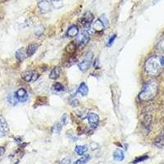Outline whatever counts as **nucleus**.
I'll list each match as a JSON object with an SVG mask.
<instances>
[{
    "mask_svg": "<svg viewBox=\"0 0 164 164\" xmlns=\"http://www.w3.org/2000/svg\"><path fill=\"white\" fill-rule=\"evenodd\" d=\"M92 55H93L92 53H88V54L85 56V59H84L83 61L78 64V67H79V68H80V70H81V71L85 72L86 71H88V69L90 68V64H91Z\"/></svg>",
    "mask_w": 164,
    "mask_h": 164,
    "instance_id": "4",
    "label": "nucleus"
},
{
    "mask_svg": "<svg viewBox=\"0 0 164 164\" xmlns=\"http://www.w3.org/2000/svg\"><path fill=\"white\" fill-rule=\"evenodd\" d=\"M71 158H66L64 159H62L59 162L58 164H71Z\"/></svg>",
    "mask_w": 164,
    "mask_h": 164,
    "instance_id": "30",
    "label": "nucleus"
},
{
    "mask_svg": "<svg viewBox=\"0 0 164 164\" xmlns=\"http://www.w3.org/2000/svg\"><path fill=\"white\" fill-rule=\"evenodd\" d=\"M116 38H117V34H112L111 37L109 38V41H108V44H107V46H112V43H113V42L115 41V40H116Z\"/></svg>",
    "mask_w": 164,
    "mask_h": 164,
    "instance_id": "29",
    "label": "nucleus"
},
{
    "mask_svg": "<svg viewBox=\"0 0 164 164\" xmlns=\"http://www.w3.org/2000/svg\"><path fill=\"white\" fill-rule=\"evenodd\" d=\"M52 90L54 92H62V91H64V86L61 83L57 82L52 86Z\"/></svg>",
    "mask_w": 164,
    "mask_h": 164,
    "instance_id": "24",
    "label": "nucleus"
},
{
    "mask_svg": "<svg viewBox=\"0 0 164 164\" xmlns=\"http://www.w3.org/2000/svg\"><path fill=\"white\" fill-rule=\"evenodd\" d=\"M61 128H62V126L60 124H57V126L53 128V132L54 133H58L59 131L61 130Z\"/></svg>",
    "mask_w": 164,
    "mask_h": 164,
    "instance_id": "32",
    "label": "nucleus"
},
{
    "mask_svg": "<svg viewBox=\"0 0 164 164\" xmlns=\"http://www.w3.org/2000/svg\"><path fill=\"white\" fill-rule=\"evenodd\" d=\"M60 73H61V68H60L59 67H54V68L52 70V71L50 72L49 78L51 80H57V79L59 77Z\"/></svg>",
    "mask_w": 164,
    "mask_h": 164,
    "instance_id": "16",
    "label": "nucleus"
},
{
    "mask_svg": "<svg viewBox=\"0 0 164 164\" xmlns=\"http://www.w3.org/2000/svg\"><path fill=\"white\" fill-rule=\"evenodd\" d=\"M159 61H160V63H161V65L163 66V67H164V57H162V58H160Z\"/></svg>",
    "mask_w": 164,
    "mask_h": 164,
    "instance_id": "35",
    "label": "nucleus"
},
{
    "mask_svg": "<svg viewBox=\"0 0 164 164\" xmlns=\"http://www.w3.org/2000/svg\"><path fill=\"white\" fill-rule=\"evenodd\" d=\"M147 158H148V157H147V156H144V157H139V158H136V159L134 160L133 163H139V162H142V161H144V160L147 159Z\"/></svg>",
    "mask_w": 164,
    "mask_h": 164,
    "instance_id": "31",
    "label": "nucleus"
},
{
    "mask_svg": "<svg viewBox=\"0 0 164 164\" xmlns=\"http://www.w3.org/2000/svg\"><path fill=\"white\" fill-rule=\"evenodd\" d=\"M125 158V154L122 150L117 149L113 152V159L117 162H121Z\"/></svg>",
    "mask_w": 164,
    "mask_h": 164,
    "instance_id": "12",
    "label": "nucleus"
},
{
    "mask_svg": "<svg viewBox=\"0 0 164 164\" xmlns=\"http://www.w3.org/2000/svg\"><path fill=\"white\" fill-rule=\"evenodd\" d=\"M78 33H79V29H78L77 25H72L68 28L67 32V35L69 37H75L77 35Z\"/></svg>",
    "mask_w": 164,
    "mask_h": 164,
    "instance_id": "13",
    "label": "nucleus"
},
{
    "mask_svg": "<svg viewBox=\"0 0 164 164\" xmlns=\"http://www.w3.org/2000/svg\"><path fill=\"white\" fill-rule=\"evenodd\" d=\"M71 105L73 106V107H76V106L79 105V103H78L77 99H74L73 101H71Z\"/></svg>",
    "mask_w": 164,
    "mask_h": 164,
    "instance_id": "33",
    "label": "nucleus"
},
{
    "mask_svg": "<svg viewBox=\"0 0 164 164\" xmlns=\"http://www.w3.org/2000/svg\"><path fill=\"white\" fill-rule=\"evenodd\" d=\"M89 40H90V34L86 30H85L78 35L77 39H76V43H77L76 45L81 47V48L85 47L89 42Z\"/></svg>",
    "mask_w": 164,
    "mask_h": 164,
    "instance_id": "3",
    "label": "nucleus"
},
{
    "mask_svg": "<svg viewBox=\"0 0 164 164\" xmlns=\"http://www.w3.org/2000/svg\"><path fill=\"white\" fill-rule=\"evenodd\" d=\"M158 90V83L156 81H149L144 85L139 98L141 101H150L157 95Z\"/></svg>",
    "mask_w": 164,
    "mask_h": 164,
    "instance_id": "1",
    "label": "nucleus"
},
{
    "mask_svg": "<svg viewBox=\"0 0 164 164\" xmlns=\"http://www.w3.org/2000/svg\"><path fill=\"white\" fill-rule=\"evenodd\" d=\"M99 20L101 21V22H103V25H104V27H108L109 26V21H108V19H107V17H106L104 15H102L100 17H99Z\"/></svg>",
    "mask_w": 164,
    "mask_h": 164,
    "instance_id": "27",
    "label": "nucleus"
},
{
    "mask_svg": "<svg viewBox=\"0 0 164 164\" xmlns=\"http://www.w3.org/2000/svg\"><path fill=\"white\" fill-rule=\"evenodd\" d=\"M88 121H89V124L90 126L93 129L96 128L98 127L99 122V118L98 115L96 113H94V112H90L88 114Z\"/></svg>",
    "mask_w": 164,
    "mask_h": 164,
    "instance_id": "8",
    "label": "nucleus"
},
{
    "mask_svg": "<svg viewBox=\"0 0 164 164\" xmlns=\"http://www.w3.org/2000/svg\"><path fill=\"white\" fill-rule=\"evenodd\" d=\"M157 49H158V51L164 53V39H163V40H162L158 43Z\"/></svg>",
    "mask_w": 164,
    "mask_h": 164,
    "instance_id": "28",
    "label": "nucleus"
},
{
    "mask_svg": "<svg viewBox=\"0 0 164 164\" xmlns=\"http://www.w3.org/2000/svg\"><path fill=\"white\" fill-rule=\"evenodd\" d=\"M8 133V126L5 118L0 115V137L5 136Z\"/></svg>",
    "mask_w": 164,
    "mask_h": 164,
    "instance_id": "6",
    "label": "nucleus"
},
{
    "mask_svg": "<svg viewBox=\"0 0 164 164\" xmlns=\"http://www.w3.org/2000/svg\"><path fill=\"white\" fill-rule=\"evenodd\" d=\"M87 147L85 145H77L75 148V152L78 155H84L85 153L87 151Z\"/></svg>",
    "mask_w": 164,
    "mask_h": 164,
    "instance_id": "21",
    "label": "nucleus"
},
{
    "mask_svg": "<svg viewBox=\"0 0 164 164\" xmlns=\"http://www.w3.org/2000/svg\"><path fill=\"white\" fill-rule=\"evenodd\" d=\"M154 145L158 148L164 149V130L154 139Z\"/></svg>",
    "mask_w": 164,
    "mask_h": 164,
    "instance_id": "10",
    "label": "nucleus"
},
{
    "mask_svg": "<svg viewBox=\"0 0 164 164\" xmlns=\"http://www.w3.org/2000/svg\"><path fill=\"white\" fill-rule=\"evenodd\" d=\"M26 57H27L26 51H25V49H23V48L17 50L16 53V58L18 59L20 62H22L23 60H25Z\"/></svg>",
    "mask_w": 164,
    "mask_h": 164,
    "instance_id": "15",
    "label": "nucleus"
},
{
    "mask_svg": "<svg viewBox=\"0 0 164 164\" xmlns=\"http://www.w3.org/2000/svg\"><path fill=\"white\" fill-rule=\"evenodd\" d=\"M145 68L148 74L156 76L160 74L162 71V65L159 59L157 57L153 56L146 61Z\"/></svg>",
    "mask_w": 164,
    "mask_h": 164,
    "instance_id": "2",
    "label": "nucleus"
},
{
    "mask_svg": "<svg viewBox=\"0 0 164 164\" xmlns=\"http://www.w3.org/2000/svg\"><path fill=\"white\" fill-rule=\"evenodd\" d=\"M15 96L17 101L21 103H24L28 99V94L26 90L23 88H20L15 93Z\"/></svg>",
    "mask_w": 164,
    "mask_h": 164,
    "instance_id": "7",
    "label": "nucleus"
},
{
    "mask_svg": "<svg viewBox=\"0 0 164 164\" xmlns=\"http://www.w3.org/2000/svg\"><path fill=\"white\" fill-rule=\"evenodd\" d=\"M76 48H77V45H76V43H73V42H71L69 44L67 45L66 47V52L67 53H70V54H72V53H74L76 51Z\"/></svg>",
    "mask_w": 164,
    "mask_h": 164,
    "instance_id": "19",
    "label": "nucleus"
},
{
    "mask_svg": "<svg viewBox=\"0 0 164 164\" xmlns=\"http://www.w3.org/2000/svg\"><path fill=\"white\" fill-rule=\"evenodd\" d=\"M38 44L37 43H31L28 46L27 49H26V54H27V57H31L33 56L35 53V52L37 51L38 49Z\"/></svg>",
    "mask_w": 164,
    "mask_h": 164,
    "instance_id": "14",
    "label": "nucleus"
},
{
    "mask_svg": "<svg viewBox=\"0 0 164 164\" xmlns=\"http://www.w3.org/2000/svg\"><path fill=\"white\" fill-rule=\"evenodd\" d=\"M43 31H44V28H43V25H38L35 27V30H34V34L36 36H41L43 34Z\"/></svg>",
    "mask_w": 164,
    "mask_h": 164,
    "instance_id": "26",
    "label": "nucleus"
},
{
    "mask_svg": "<svg viewBox=\"0 0 164 164\" xmlns=\"http://www.w3.org/2000/svg\"><path fill=\"white\" fill-rule=\"evenodd\" d=\"M4 153H5V149L3 147H0V157L3 156L4 154Z\"/></svg>",
    "mask_w": 164,
    "mask_h": 164,
    "instance_id": "34",
    "label": "nucleus"
},
{
    "mask_svg": "<svg viewBox=\"0 0 164 164\" xmlns=\"http://www.w3.org/2000/svg\"><path fill=\"white\" fill-rule=\"evenodd\" d=\"M90 160V156L89 154H84L81 158L75 162L73 164H85Z\"/></svg>",
    "mask_w": 164,
    "mask_h": 164,
    "instance_id": "20",
    "label": "nucleus"
},
{
    "mask_svg": "<svg viewBox=\"0 0 164 164\" xmlns=\"http://www.w3.org/2000/svg\"><path fill=\"white\" fill-rule=\"evenodd\" d=\"M78 93L81 94L82 96H86L88 94L89 89H88V86H87V85L85 82H82L80 85V86L78 88Z\"/></svg>",
    "mask_w": 164,
    "mask_h": 164,
    "instance_id": "17",
    "label": "nucleus"
},
{
    "mask_svg": "<svg viewBox=\"0 0 164 164\" xmlns=\"http://www.w3.org/2000/svg\"><path fill=\"white\" fill-rule=\"evenodd\" d=\"M38 7L40 10L41 13H45L49 12L50 8H51V3L48 1V0H42L38 3Z\"/></svg>",
    "mask_w": 164,
    "mask_h": 164,
    "instance_id": "9",
    "label": "nucleus"
},
{
    "mask_svg": "<svg viewBox=\"0 0 164 164\" xmlns=\"http://www.w3.org/2000/svg\"><path fill=\"white\" fill-rule=\"evenodd\" d=\"M93 28L94 31L99 32V31H103V29L105 27H104V25L103 24V22L99 19H98V20H96L95 22H94Z\"/></svg>",
    "mask_w": 164,
    "mask_h": 164,
    "instance_id": "18",
    "label": "nucleus"
},
{
    "mask_svg": "<svg viewBox=\"0 0 164 164\" xmlns=\"http://www.w3.org/2000/svg\"><path fill=\"white\" fill-rule=\"evenodd\" d=\"M22 79L25 81L31 83L32 81H35L39 78V75L33 71H26L22 74Z\"/></svg>",
    "mask_w": 164,
    "mask_h": 164,
    "instance_id": "5",
    "label": "nucleus"
},
{
    "mask_svg": "<svg viewBox=\"0 0 164 164\" xmlns=\"http://www.w3.org/2000/svg\"><path fill=\"white\" fill-rule=\"evenodd\" d=\"M51 4L53 5V7L56 9H59L63 6V1L62 0H52Z\"/></svg>",
    "mask_w": 164,
    "mask_h": 164,
    "instance_id": "25",
    "label": "nucleus"
},
{
    "mask_svg": "<svg viewBox=\"0 0 164 164\" xmlns=\"http://www.w3.org/2000/svg\"><path fill=\"white\" fill-rule=\"evenodd\" d=\"M7 102H8L9 104L13 106H15L17 103L18 101H17V99L16 98L15 94H11L7 96Z\"/></svg>",
    "mask_w": 164,
    "mask_h": 164,
    "instance_id": "23",
    "label": "nucleus"
},
{
    "mask_svg": "<svg viewBox=\"0 0 164 164\" xmlns=\"http://www.w3.org/2000/svg\"><path fill=\"white\" fill-rule=\"evenodd\" d=\"M150 124H151V116L149 114L145 115L144 119H143V125H144V127H145L146 129H149V127H150Z\"/></svg>",
    "mask_w": 164,
    "mask_h": 164,
    "instance_id": "22",
    "label": "nucleus"
},
{
    "mask_svg": "<svg viewBox=\"0 0 164 164\" xmlns=\"http://www.w3.org/2000/svg\"><path fill=\"white\" fill-rule=\"evenodd\" d=\"M82 24L85 25H90V23L93 22L94 20V16L90 12H86L82 16Z\"/></svg>",
    "mask_w": 164,
    "mask_h": 164,
    "instance_id": "11",
    "label": "nucleus"
},
{
    "mask_svg": "<svg viewBox=\"0 0 164 164\" xmlns=\"http://www.w3.org/2000/svg\"><path fill=\"white\" fill-rule=\"evenodd\" d=\"M160 164H164V162H163V163H160Z\"/></svg>",
    "mask_w": 164,
    "mask_h": 164,
    "instance_id": "36",
    "label": "nucleus"
}]
</instances>
